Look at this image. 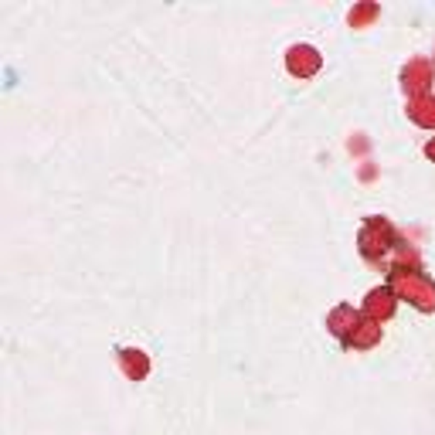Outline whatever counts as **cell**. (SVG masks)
I'll return each instance as SVG.
<instances>
[{
    "label": "cell",
    "instance_id": "6da1fadb",
    "mask_svg": "<svg viewBox=\"0 0 435 435\" xmlns=\"http://www.w3.org/2000/svg\"><path fill=\"white\" fill-rule=\"evenodd\" d=\"M320 68V55L313 48H292L290 51V72L292 75H309Z\"/></svg>",
    "mask_w": 435,
    "mask_h": 435
}]
</instances>
